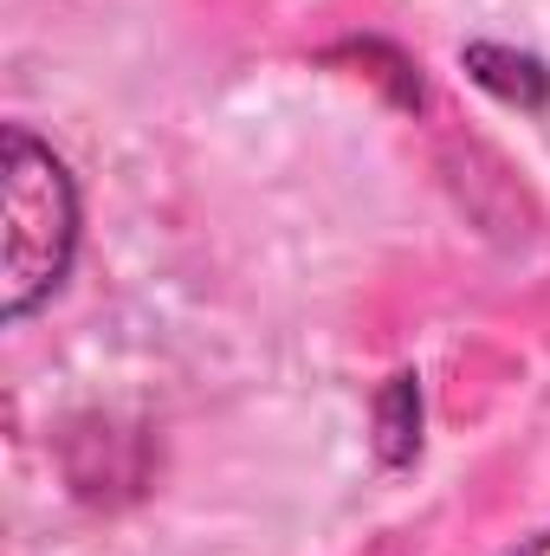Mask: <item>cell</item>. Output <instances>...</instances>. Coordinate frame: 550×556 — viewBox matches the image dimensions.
<instances>
[{"label": "cell", "instance_id": "cell-1", "mask_svg": "<svg viewBox=\"0 0 550 556\" xmlns=\"http://www.w3.org/2000/svg\"><path fill=\"white\" fill-rule=\"evenodd\" d=\"M0 311L20 324L39 311L78 247V194L65 162L26 130L0 137Z\"/></svg>", "mask_w": 550, "mask_h": 556}, {"label": "cell", "instance_id": "cell-2", "mask_svg": "<svg viewBox=\"0 0 550 556\" xmlns=\"http://www.w3.org/2000/svg\"><path fill=\"white\" fill-rule=\"evenodd\" d=\"M409 415H414V376H396V389H389V402H383V453L389 459H409Z\"/></svg>", "mask_w": 550, "mask_h": 556}, {"label": "cell", "instance_id": "cell-3", "mask_svg": "<svg viewBox=\"0 0 550 556\" xmlns=\"http://www.w3.org/2000/svg\"><path fill=\"white\" fill-rule=\"evenodd\" d=\"M518 556H550V531H545V538H538V544H525V551H518Z\"/></svg>", "mask_w": 550, "mask_h": 556}]
</instances>
